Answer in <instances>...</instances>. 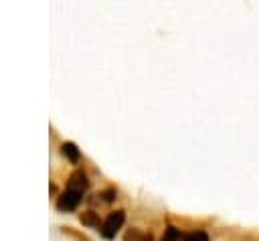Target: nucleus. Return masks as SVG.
<instances>
[{"instance_id": "1", "label": "nucleus", "mask_w": 259, "mask_h": 241, "mask_svg": "<svg viewBox=\"0 0 259 241\" xmlns=\"http://www.w3.org/2000/svg\"><path fill=\"white\" fill-rule=\"evenodd\" d=\"M123 221H125V211H123V209L111 211V213H107V217L103 219V223H101V227H99L97 231H99V235H101L103 239H113L115 233L121 229Z\"/></svg>"}, {"instance_id": "2", "label": "nucleus", "mask_w": 259, "mask_h": 241, "mask_svg": "<svg viewBox=\"0 0 259 241\" xmlns=\"http://www.w3.org/2000/svg\"><path fill=\"white\" fill-rule=\"evenodd\" d=\"M81 200H83V192L73 190V188H65V190L57 196L55 207H57L59 213H71V211H75V209L81 205Z\"/></svg>"}, {"instance_id": "3", "label": "nucleus", "mask_w": 259, "mask_h": 241, "mask_svg": "<svg viewBox=\"0 0 259 241\" xmlns=\"http://www.w3.org/2000/svg\"><path fill=\"white\" fill-rule=\"evenodd\" d=\"M67 188H73V190H79V192H85L89 188V176L83 168H77L69 174L67 178Z\"/></svg>"}, {"instance_id": "4", "label": "nucleus", "mask_w": 259, "mask_h": 241, "mask_svg": "<svg viewBox=\"0 0 259 241\" xmlns=\"http://www.w3.org/2000/svg\"><path fill=\"white\" fill-rule=\"evenodd\" d=\"M79 221L83 227H89V229H99L101 227V219H99V213L93 211V209H87V211H81L79 213Z\"/></svg>"}, {"instance_id": "5", "label": "nucleus", "mask_w": 259, "mask_h": 241, "mask_svg": "<svg viewBox=\"0 0 259 241\" xmlns=\"http://www.w3.org/2000/svg\"><path fill=\"white\" fill-rule=\"evenodd\" d=\"M59 150H61L63 158H67L71 164H77V162H81V150L77 148V144H73V142H63Z\"/></svg>"}, {"instance_id": "6", "label": "nucleus", "mask_w": 259, "mask_h": 241, "mask_svg": "<svg viewBox=\"0 0 259 241\" xmlns=\"http://www.w3.org/2000/svg\"><path fill=\"white\" fill-rule=\"evenodd\" d=\"M160 241H182V233H180V229H178V227L168 225V227L164 229V233H162V239H160Z\"/></svg>"}, {"instance_id": "7", "label": "nucleus", "mask_w": 259, "mask_h": 241, "mask_svg": "<svg viewBox=\"0 0 259 241\" xmlns=\"http://www.w3.org/2000/svg\"><path fill=\"white\" fill-rule=\"evenodd\" d=\"M59 229H61V231H63L65 235H69L71 239H75V241H89V237H87V235H83V233H79V231H77V229H73V227H67V225H61Z\"/></svg>"}, {"instance_id": "8", "label": "nucleus", "mask_w": 259, "mask_h": 241, "mask_svg": "<svg viewBox=\"0 0 259 241\" xmlns=\"http://www.w3.org/2000/svg\"><path fill=\"white\" fill-rule=\"evenodd\" d=\"M97 196H99V200H103V203H113V200L117 198V190H115L113 186H107V188H103Z\"/></svg>"}, {"instance_id": "9", "label": "nucleus", "mask_w": 259, "mask_h": 241, "mask_svg": "<svg viewBox=\"0 0 259 241\" xmlns=\"http://www.w3.org/2000/svg\"><path fill=\"white\" fill-rule=\"evenodd\" d=\"M144 235H146V233H142L138 227H130V229L123 233V241H142Z\"/></svg>"}, {"instance_id": "10", "label": "nucleus", "mask_w": 259, "mask_h": 241, "mask_svg": "<svg viewBox=\"0 0 259 241\" xmlns=\"http://www.w3.org/2000/svg\"><path fill=\"white\" fill-rule=\"evenodd\" d=\"M182 241H208V235L204 231H190L182 235Z\"/></svg>"}, {"instance_id": "11", "label": "nucleus", "mask_w": 259, "mask_h": 241, "mask_svg": "<svg viewBox=\"0 0 259 241\" xmlns=\"http://www.w3.org/2000/svg\"><path fill=\"white\" fill-rule=\"evenodd\" d=\"M142 241H154V237H152V235H150V233H146V235H144V237H142Z\"/></svg>"}]
</instances>
